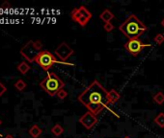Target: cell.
<instances>
[{
	"label": "cell",
	"mask_w": 164,
	"mask_h": 138,
	"mask_svg": "<svg viewBox=\"0 0 164 138\" xmlns=\"http://www.w3.org/2000/svg\"><path fill=\"white\" fill-rule=\"evenodd\" d=\"M108 91L99 84V81L95 80L94 82L82 91L78 97V100L88 111L92 112L94 115H98L99 113L107 108L108 104Z\"/></svg>",
	"instance_id": "obj_1"
},
{
	"label": "cell",
	"mask_w": 164,
	"mask_h": 138,
	"mask_svg": "<svg viewBox=\"0 0 164 138\" xmlns=\"http://www.w3.org/2000/svg\"><path fill=\"white\" fill-rule=\"evenodd\" d=\"M121 33L128 39H136L148 30V27L135 14H130L119 27Z\"/></svg>",
	"instance_id": "obj_2"
},
{
	"label": "cell",
	"mask_w": 164,
	"mask_h": 138,
	"mask_svg": "<svg viewBox=\"0 0 164 138\" xmlns=\"http://www.w3.org/2000/svg\"><path fill=\"white\" fill-rule=\"evenodd\" d=\"M40 86L49 96L53 97L58 93V91H60L61 89L64 88L65 83L55 74V73L49 72L48 73V76L41 82Z\"/></svg>",
	"instance_id": "obj_3"
},
{
	"label": "cell",
	"mask_w": 164,
	"mask_h": 138,
	"mask_svg": "<svg viewBox=\"0 0 164 138\" xmlns=\"http://www.w3.org/2000/svg\"><path fill=\"white\" fill-rule=\"evenodd\" d=\"M43 48V44L40 40H30L28 41L24 46H23L20 49V54L22 55L23 58H25L29 62H33L35 61L36 57L39 55Z\"/></svg>",
	"instance_id": "obj_4"
},
{
	"label": "cell",
	"mask_w": 164,
	"mask_h": 138,
	"mask_svg": "<svg viewBox=\"0 0 164 138\" xmlns=\"http://www.w3.org/2000/svg\"><path fill=\"white\" fill-rule=\"evenodd\" d=\"M35 61L38 65L42 69H44V71H48V69H50L53 66L54 63L63 62V61H58L55 57H54V55L51 54L48 50H43L39 53V55L36 57ZM63 63H66V62H63Z\"/></svg>",
	"instance_id": "obj_5"
},
{
	"label": "cell",
	"mask_w": 164,
	"mask_h": 138,
	"mask_svg": "<svg viewBox=\"0 0 164 138\" xmlns=\"http://www.w3.org/2000/svg\"><path fill=\"white\" fill-rule=\"evenodd\" d=\"M93 18L92 14L85 6L81 5L78 8H74L71 12V18L78 23L81 27H85L88 24L89 20Z\"/></svg>",
	"instance_id": "obj_6"
},
{
	"label": "cell",
	"mask_w": 164,
	"mask_h": 138,
	"mask_svg": "<svg viewBox=\"0 0 164 138\" xmlns=\"http://www.w3.org/2000/svg\"><path fill=\"white\" fill-rule=\"evenodd\" d=\"M152 44H146V43H143L141 40L139 38H136V39H128V42L124 43V49H126L131 56L133 57H137L140 53L143 51L144 48L146 47H151Z\"/></svg>",
	"instance_id": "obj_7"
},
{
	"label": "cell",
	"mask_w": 164,
	"mask_h": 138,
	"mask_svg": "<svg viewBox=\"0 0 164 138\" xmlns=\"http://www.w3.org/2000/svg\"><path fill=\"white\" fill-rule=\"evenodd\" d=\"M74 49H72V48L69 46V44H67L66 42H62L55 49V55L63 62H65L69 57L74 55Z\"/></svg>",
	"instance_id": "obj_8"
},
{
	"label": "cell",
	"mask_w": 164,
	"mask_h": 138,
	"mask_svg": "<svg viewBox=\"0 0 164 138\" xmlns=\"http://www.w3.org/2000/svg\"><path fill=\"white\" fill-rule=\"evenodd\" d=\"M79 123L87 129H91L94 126L98 123V118L94 115L92 112L87 111L79 118Z\"/></svg>",
	"instance_id": "obj_9"
},
{
	"label": "cell",
	"mask_w": 164,
	"mask_h": 138,
	"mask_svg": "<svg viewBox=\"0 0 164 138\" xmlns=\"http://www.w3.org/2000/svg\"><path fill=\"white\" fill-rule=\"evenodd\" d=\"M114 18H115L114 14L111 11H109L108 9H105L103 13L99 14V18L103 20V22H105V23L110 22Z\"/></svg>",
	"instance_id": "obj_10"
},
{
	"label": "cell",
	"mask_w": 164,
	"mask_h": 138,
	"mask_svg": "<svg viewBox=\"0 0 164 138\" xmlns=\"http://www.w3.org/2000/svg\"><path fill=\"white\" fill-rule=\"evenodd\" d=\"M107 98H108V104H115L120 100L121 95L119 94V92H117L115 89H111V90L108 92Z\"/></svg>",
	"instance_id": "obj_11"
},
{
	"label": "cell",
	"mask_w": 164,
	"mask_h": 138,
	"mask_svg": "<svg viewBox=\"0 0 164 138\" xmlns=\"http://www.w3.org/2000/svg\"><path fill=\"white\" fill-rule=\"evenodd\" d=\"M42 132H43V131L37 125H33L32 127L29 128V134L32 136L33 138H38L39 136L42 134Z\"/></svg>",
	"instance_id": "obj_12"
},
{
	"label": "cell",
	"mask_w": 164,
	"mask_h": 138,
	"mask_svg": "<svg viewBox=\"0 0 164 138\" xmlns=\"http://www.w3.org/2000/svg\"><path fill=\"white\" fill-rule=\"evenodd\" d=\"M18 70L21 73V74L25 75L26 73L30 70V66L28 65V63L26 61H22L18 65Z\"/></svg>",
	"instance_id": "obj_13"
},
{
	"label": "cell",
	"mask_w": 164,
	"mask_h": 138,
	"mask_svg": "<svg viewBox=\"0 0 164 138\" xmlns=\"http://www.w3.org/2000/svg\"><path fill=\"white\" fill-rule=\"evenodd\" d=\"M154 123L157 124L158 127L160 128H164V113L163 112H160L157 115V117L154 118Z\"/></svg>",
	"instance_id": "obj_14"
},
{
	"label": "cell",
	"mask_w": 164,
	"mask_h": 138,
	"mask_svg": "<svg viewBox=\"0 0 164 138\" xmlns=\"http://www.w3.org/2000/svg\"><path fill=\"white\" fill-rule=\"evenodd\" d=\"M153 100L154 103H157L158 104H162L164 103V94H163V92H161V91L158 92L153 97Z\"/></svg>",
	"instance_id": "obj_15"
},
{
	"label": "cell",
	"mask_w": 164,
	"mask_h": 138,
	"mask_svg": "<svg viewBox=\"0 0 164 138\" xmlns=\"http://www.w3.org/2000/svg\"><path fill=\"white\" fill-rule=\"evenodd\" d=\"M51 132L55 135V136H60L62 133L64 132V128L61 127V125L56 124L55 126H53L51 128Z\"/></svg>",
	"instance_id": "obj_16"
},
{
	"label": "cell",
	"mask_w": 164,
	"mask_h": 138,
	"mask_svg": "<svg viewBox=\"0 0 164 138\" xmlns=\"http://www.w3.org/2000/svg\"><path fill=\"white\" fill-rule=\"evenodd\" d=\"M15 88L18 89V90L22 91V90H24V89L26 88V84L23 82L22 80H19L18 82L15 84Z\"/></svg>",
	"instance_id": "obj_17"
},
{
	"label": "cell",
	"mask_w": 164,
	"mask_h": 138,
	"mask_svg": "<svg viewBox=\"0 0 164 138\" xmlns=\"http://www.w3.org/2000/svg\"><path fill=\"white\" fill-rule=\"evenodd\" d=\"M153 40H154V42L157 44L161 45L164 42V36L162 34H158L157 36L153 37Z\"/></svg>",
	"instance_id": "obj_18"
},
{
	"label": "cell",
	"mask_w": 164,
	"mask_h": 138,
	"mask_svg": "<svg viewBox=\"0 0 164 138\" xmlns=\"http://www.w3.org/2000/svg\"><path fill=\"white\" fill-rule=\"evenodd\" d=\"M103 30L105 32H107V33H110V32H112L114 30V25H113L111 22L105 23L104 25H103Z\"/></svg>",
	"instance_id": "obj_19"
},
{
	"label": "cell",
	"mask_w": 164,
	"mask_h": 138,
	"mask_svg": "<svg viewBox=\"0 0 164 138\" xmlns=\"http://www.w3.org/2000/svg\"><path fill=\"white\" fill-rule=\"evenodd\" d=\"M56 96L58 97L60 100H64L66 97L68 96V92L66 90H64V89H61L60 91H58V93L56 94Z\"/></svg>",
	"instance_id": "obj_20"
},
{
	"label": "cell",
	"mask_w": 164,
	"mask_h": 138,
	"mask_svg": "<svg viewBox=\"0 0 164 138\" xmlns=\"http://www.w3.org/2000/svg\"><path fill=\"white\" fill-rule=\"evenodd\" d=\"M7 91V88H6V86L1 83V82H0V97H1L5 92Z\"/></svg>",
	"instance_id": "obj_21"
},
{
	"label": "cell",
	"mask_w": 164,
	"mask_h": 138,
	"mask_svg": "<svg viewBox=\"0 0 164 138\" xmlns=\"http://www.w3.org/2000/svg\"><path fill=\"white\" fill-rule=\"evenodd\" d=\"M11 7V5H10V3L9 2H4L2 5H1V8H3V9H8V8H10Z\"/></svg>",
	"instance_id": "obj_22"
},
{
	"label": "cell",
	"mask_w": 164,
	"mask_h": 138,
	"mask_svg": "<svg viewBox=\"0 0 164 138\" xmlns=\"http://www.w3.org/2000/svg\"><path fill=\"white\" fill-rule=\"evenodd\" d=\"M4 138H15V137H14L13 135H11V134H8V135H6Z\"/></svg>",
	"instance_id": "obj_23"
},
{
	"label": "cell",
	"mask_w": 164,
	"mask_h": 138,
	"mask_svg": "<svg viewBox=\"0 0 164 138\" xmlns=\"http://www.w3.org/2000/svg\"><path fill=\"white\" fill-rule=\"evenodd\" d=\"M161 26H162V27H164V18L161 20Z\"/></svg>",
	"instance_id": "obj_24"
},
{
	"label": "cell",
	"mask_w": 164,
	"mask_h": 138,
	"mask_svg": "<svg viewBox=\"0 0 164 138\" xmlns=\"http://www.w3.org/2000/svg\"><path fill=\"white\" fill-rule=\"evenodd\" d=\"M123 138H130L129 136H124V137H123Z\"/></svg>",
	"instance_id": "obj_25"
},
{
	"label": "cell",
	"mask_w": 164,
	"mask_h": 138,
	"mask_svg": "<svg viewBox=\"0 0 164 138\" xmlns=\"http://www.w3.org/2000/svg\"><path fill=\"white\" fill-rule=\"evenodd\" d=\"M1 124H2V122H1V120H0V126H1Z\"/></svg>",
	"instance_id": "obj_26"
}]
</instances>
